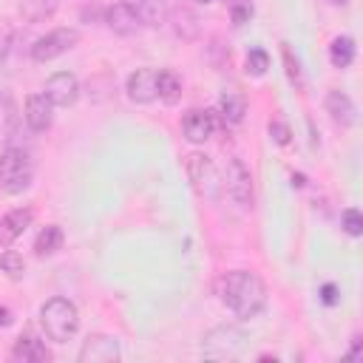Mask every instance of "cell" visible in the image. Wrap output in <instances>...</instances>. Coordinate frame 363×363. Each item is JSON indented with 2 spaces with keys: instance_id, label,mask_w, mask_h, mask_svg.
<instances>
[{
  "instance_id": "obj_32",
  "label": "cell",
  "mask_w": 363,
  "mask_h": 363,
  "mask_svg": "<svg viewBox=\"0 0 363 363\" xmlns=\"http://www.w3.org/2000/svg\"><path fill=\"white\" fill-rule=\"evenodd\" d=\"M292 184H295V187H303V176H301V173H292Z\"/></svg>"
},
{
  "instance_id": "obj_7",
  "label": "cell",
  "mask_w": 363,
  "mask_h": 363,
  "mask_svg": "<svg viewBox=\"0 0 363 363\" xmlns=\"http://www.w3.org/2000/svg\"><path fill=\"white\" fill-rule=\"evenodd\" d=\"M43 94L51 99V105H54V108H68V105H74V102H77V96H79V82H77V77H74V74L60 71V74H54V77H48V79H45Z\"/></svg>"
},
{
  "instance_id": "obj_30",
  "label": "cell",
  "mask_w": 363,
  "mask_h": 363,
  "mask_svg": "<svg viewBox=\"0 0 363 363\" xmlns=\"http://www.w3.org/2000/svg\"><path fill=\"white\" fill-rule=\"evenodd\" d=\"M320 301H323L326 306H335V303H337V286H335V284H323V286H320Z\"/></svg>"
},
{
  "instance_id": "obj_15",
  "label": "cell",
  "mask_w": 363,
  "mask_h": 363,
  "mask_svg": "<svg viewBox=\"0 0 363 363\" xmlns=\"http://www.w3.org/2000/svg\"><path fill=\"white\" fill-rule=\"evenodd\" d=\"M102 23H105L111 31H116V34H133V31L139 28L136 14H133L122 0L105 9V20H102Z\"/></svg>"
},
{
  "instance_id": "obj_11",
  "label": "cell",
  "mask_w": 363,
  "mask_h": 363,
  "mask_svg": "<svg viewBox=\"0 0 363 363\" xmlns=\"http://www.w3.org/2000/svg\"><path fill=\"white\" fill-rule=\"evenodd\" d=\"M26 125L31 128V130H37V133H43V130H48L51 128V122H54V105H51V99L45 96V94H31L28 99H26Z\"/></svg>"
},
{
  "instance_id": "obj_2",
  "label": "cell",
  "mask_w": 363,
  "mask_h": 363,
  "mask_svg": "<svg viewBox=\"0 0 363 363\" xmlns=\"http://www.w3.org/2000/svg\"><path fill=\"white\" fill-rule=\"evenodd\" d=\"M40 320H43L45 335L51 340H57V343L71 340L77 335V329H79V312H77V306L68 298H60V295L51 298V301H45L40 306Z\"/></svg>"
},
{
  "instance_id": "obj_21",
  "label": "cell",
  "mask_w": 363,
  "mask_h": 363,
  "mask_svg": "<svg viewBox=\"0 0 363 363\" xmlns=\"http://www.w3.org/2000/svg\"><path fill=\"white\" fill-rule=\"evenodd\" d=\"M329 60L335 68H349L354 60V40L352 37H335L329 45Z\"/></svg>"
},
{
  "instance_id": "obj_6",
  "label": "cell",
  "mask_w": 363,
  "mask_h": 363,
  "mask_svg": "<svg viewBox=\"0 0 363 363\" xmlns=\"http://www.w3.org/2000/svg\"><path fill=\"white\" fill-rule=\"evenodd\" d=\"M227 196L241 210H247L252 204V179H250V170L244 167L241 159H230L227 162Z\"/></svg>"
},
{
  "instance_id": "obj_16",
  "label": "cell",
  "mask_w": 363,
  "mask_h": 363,
  "mask_svg": "<svg viewBox=\"0 0 363 363\" xmlns=\"http://www.w3.org/2000/svg\"><path fill=\"white\" fill-rule=\"evenodd\" d=\"M133 14H136V20L139 23H145V26H159V23H164L167 20V6H164V0H122Z\"/></svg>"
},
{
  "instance_id": "obj_19",
  "label": "cell",
  "mask_w": 363,
  "mask_h": 363,
  "mask_svg": "<svg viewBox=\"0 0 363 363\" xmlns=\"http://www.w3.org/2000/svg\"><path fill=\"white\" fill-rule=\"evenodd\" d=\"M60 247H62V230H60L57 224L43 227V230L37 233V238H34V252H37L40 258H43V255H54Z\"/></svg>"
},
{
  "instance_id": "obj_25",
  "label": "cell",
  "mask_w": 363,
  "mask_h": 363,
  "mask_svg": "<svg viewBox=\"0 0 363 363\" xmlns=\"http://www.w3.org/2000/svg\"><path fill=\"white\" fill-rule=\"evenodd\" d=\"M267 68H269V57H267V51H264V48H252V51L247 54V74H252V77H264Z\"/></svg>"
},
{
  "instance_id": "obj_24",
  "label": "cell",
  "mask_w": 363,
  "mask_h": 363,
  "mask_svg": "<svg viewBox=\"0 0 363 363\" xmlns=\"http://www.w3.org/2000/svg\"><path fill=\"white\" fill-rule=\"evenodd\" d=\"M184 167H187L190 182L201 184V182H204V176L210 173V159H207L204 153H190V156L184 159Z\"/></svg>"
},
{
  "instance_id": "obj_13",
  "label": "cell",
  "mask_w": 363,
  "mask_h": 363,
  "mask_svg": "<svg viewBox=\"0 0 363 363\" xmlns=\"http://www.w3.org/2000/svg\"><path fill=\"white\" fill-rule=\"evenodd\" d=\"M326 113H329L332 122L340 125V128H352L354 119H357V108H354V102L349 99V94H343V91H329V94H326Z\"/></svg>"
},
{
  "instance_id": "obj_9",
  "label": "cell",
  "mask_w": 363,
  "mask_h": 363,
  "mask_svg": "<svg viewBox=\"0 0 363 363\" xmlns=\"http://www.w3.org/2000/svg\"><path fill=\"white\" fill-rule=\"evenodd\" d=\"M182 130H184V139L193 145L207 142L216 130V111H201V108L187 111L182 119Z\"/></svg>"
},
{
  "instance_id": "obj_8",
  "label": "cell",
  "mask_w": 363,
  "mask_h": 363,
  "mask_svg": "<svg viewBox=\"0 0 363 363\" xmlns=\"http://www.w3.org/2000/svg\"><path fill=\"white\" fill-rule=\"evenodd\" d=\"M77 360L79 363H113V360H119V343L111 335H91L82 343Z\"/></svg>"
},
{
  "instance_id": "obj_34",
  "label": "cell",
  "mask_w": 363,
  "mask_h": 363,
  "mask_svg": "<svg viewBox=\"0 0 363 363\" xmlns=\"http://www.w3.org/2000/svg\"><path fill=\"white\" fill-rule=\"evenodd\" d=\"M201 3H210V0H201Z\"/></svg>"
},
{
  "instance_id": "obj_33",
  "label": "cell",
  "mask_w": 363,
  "mask_h": 363,
  "mask_svg": "<svg viewBox=\"0 0 363 363\" xmlns=\"http://www.w3.org/2000/svg\"><path fill=\"white\" fill-rule=\"evenodd\" d=\"M329 6H346V0H326Z\"/></svg>"
},
{
  "instance_id": "obj_26",
  "label": "cell",
  "mask_w": 363,
  "mask_h": 363,
  "mask_svg": "<svg viewBox=\"0 0 363 363\" xmlns=\"http://www.w3.org/2000/svg\"><path fill=\"white\" fill-rule=\"evenodd\" d=\"M340 227L349 233V235H360L363 233V216H360V210L357 207H346L343 210V216H340Z\"/></svg>"
},
{
  "instance_id": "obj_20",
  "label": "cell",
  "mask_w": 363,
  "mask_h": 363,
  "mask_svg": "<svg viewBox=\"0 0 363 363\" xmlns=\"http://www.w3.org/2000/svg\"><path fill=\"white\" fill-rule=\"evenodd\" d=\"M167 17H170V23H173V31H176L182 40H193V37L199 34V20H196V14H193L190 9H176V11H170Z\"/></svg>"
},
{
  "instance_id": "obj_22",
  "label": "cell",
  "mask_w": 363,
  "mask_h": 363,
  "mask_svg": "<svg viewBox=\"0 0 363 363\" xmlns=\"http://www.w3.org/2000/svg\"><path fill=\"white\" fill-rule=\"evenodd\" d=\"M221 113H224L227 122L238 125V122L244 119V113H247V102H244V96L235 94V91H227V94L221 96Z\"/></svg>"
},
{
  "instance_id": "obj_5",
  "label": "cell",
  "mask_w": 363,
  "mask_h": 363,
  "mask_svg": "<svg viewBox=\"0 0 363 363\" xmlns=\"http://www.w3.org/2000/svg\"><path fill=\"white\" fill-rule=\"evenodd\" d=\"M77 43H79V31L77 28H54V31H48L45 37H40L31 45V57L37 62H48V60H57L65 51H71Z\"/></svg>"
},
{
  "instance_id": "obj_18",
  "label": "cell",
  "mask_w": 363,
  "mask_h": 363,
  "mask_svg": "<svg viewBox=\"0 0 363 363\" xmlns=\"http://www.w3.org/2000/svg\"><path fill=\"white\" fill-rule=\"evenodd\" d=\"M57 6L60 0H20V17L28 23H43L54 17Z\"/></svg>"
},
{
  "instance_id": "obj_10",
  "label": "cell",
  "mask_w": 363,
  "mask_h": 363,
  "mask_svg": "<svg viewBox=\"0 0 363 363\" xmlns=\"http://www.w3.org/2000/svg\"><path fill=\"white\" fill-rule=\"evenodd\" d=\"M156 74H159V71H153V68H136V71L128 77L125 91H128L130 102L147 105V102L156 99Z\"/></svg>"
},
{
  "instance_id": "obj_29",
  "label": "cell",
  "mask_w": 363,
  "mask_h": 363,
  "mask_svg": "<svg viewBox=\"0 0 363 363\" xmlns=\"http://www.w3.org/2000/svg\"><path fill=\"white\" fill-rule=\"evenodd\" d=\"M250 17H252V6H247V3H238V6L233 9V23H235V26H244Z\"/></svg>"
},
{
  "instance_id": "obj_27",
  "label": "cell",
  "mask_w": 363,
  "mask_h": 363,
  "mask_svg": "<svg viewBox=\"0 0 363 363\" xmlns=\"http://www.w3.org/2000/svg\"><path fill=\"white\" fill-rule=\"evenodd\" d=\"M281 51H284V62H286L289 82H292L295 88H303V77H301V62H298V57L292 54V48H289V45H284Z\"/></svg>"
},
{
  "instance_id": "obj_31",
  "label": "cell",
  "mask_w": 363,
  "mask_h": 363,
  "mask_svg": "<svg viewBox=\"0 0 363 363\" xmlns=\"http://www.w3.org/2000/svg\"><path fill=\"white\" fill-rule=\"evenodd\" d=\"M11 318H9V309H0V326H9Z\"/></svg>"
},
{
  "instance_id": "obj_12",
  "label": "cell",
  "mask_w": 363,
  "mask_h": 363,
  "mask_svg": "<svg viewBox=\"0 0 363 363\" xmlns=\"http://www.w3.org/2000/svg\"><path fill=\"white\" fill-rule=\"evenodd\" d=\"M34 221V213L28 207H20V210H11L0 218V247H11Z\"/></svg>"
},
{
  "instance_id": "obj_4",
  "label": "cell",
  "mask_w": 363,
  "mask_h": 363,
  "mask_svg": "<svg viewBox=\"0 0 363 363\" xmlns=\"http://www.w3.org/2000/svg\"><path fill=\"white\" fill-rule=\"evenodd\" d=\"M241 346H244V332L241 329H235V326H216V329L207 332L201 349H204V354L210 360H230V357H235L241 352Z\"/></svg>"
},
{
  "instance_id": "obj_17",
  "label": "cell",
  "mask_w": 363,
  "mask_h": 363,
  "mask_svg": "<svg viewBox=\"0 0 363 363\" xmlns=\"http://www.w3.org/2000/svg\"><path fill=\"white\" fill-rule=\"evenodd\" d=\"M156 96L164 105H176L182 99V79L173 71H159L156 74Z\"/></svg>"
},
{
  "instance_id": "obj_3",
  "label": "cell",
  "mask_w": 363,
  "mask_h": 363,
  "mask_svg": "<svg viewBox=\"0 0 363 363\" xmlns=\"http://www.w3.org/2000/svg\"><path fill=\"white\" fill-rule=\"evenodd\" d=\"M34 179V162L23 147H9L0 153V190L17 196L28 190Z\"/></svg>"
},
{
  "instance_id": "obj_1",
  "label": "cell",
  "mask_w": 363,
  "mask_h": 363,
  "mask_svg": "<svg viewBox=\"0 0 363 363\" xmlns=\"http://www.w3.org/2000/svg\"><path fill=\"white\" fill-rule=\"evenodd\" d=\"M218 298L221 303L235 312L238 318H255L267 303V286L255 272L233 269L218 278Z\"/></svg>"
},
{
  "instance_id": "obj_23",
  "label": "cell",
  "mask_w": 363,
  "mask_h": 363,
  "mask_svg": "<svg viewBox=\"0 0 363 363\" xmlns=\"http://www.w3.org/2000/svg\"><path fill=\"white\" fill-rule=\"evenodd\" d=\"M0 269H3L11 281H20V278L26 275V261H23V255H20V252L6 250V252L0 255Z\"/></svg>"
},
{
  "instance_id": "obj_28",
  "label": "cell",
  "mask_w": 363,
  "mask_h": 363,
  "mask_svg": "<svg viewBox=\"0 0 363 363\" xmlns=\"http://www.w3.org/2000/svg\"><path fill=\"white\" fill-rule=\"evenodd\" d=\"M269 136L278 142V145H289V128L284 125V122H269Z\"/></svg>"
},
{
  "instance_id": "obj_14",
  "label": "cell",
  "mask_w": 363,
  "mask_h": 363,
  "mask_svg": "<svg viewBox=\"0 0 363 363\" xmlns=\"http://www.w3.org/2000/svg\"><path fill=\"white\" fill-rule=\"evenodd\" d=\"M48 357L51 354L37 335H20L11 346V360H17V363H45Z\"/></svg>"
}]
</instances>
